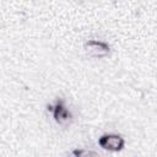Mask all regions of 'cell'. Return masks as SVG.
Here are the masks:
<instances>
[{
    "label": "cell",
    "instance_id": "3957f363",
    "mask_svg": "<svg viewBox=\"0 0 157 157\" xmlns=\"http://www.w3.org/2000/svg\"><path fill=\"white\" fill-rule=\"evenodd\" d=\"M53 117L56 123L59 124H65L69 120H71V113L66 109L64 102L61 99H58L55 104L53 105Z\"/></svg>",
    "mask_w": 157,
    "mask_h": 157
},
{
    "label": "cell",
    "instance_id": "277c9868",
    "mask_svg": "<svg viewBox=\"0 0 157 157\" xmlns=\"http://www.w3.org/2000/svg\"><path fill=\"white\" fill-rule=\"evenodd\" d=\"M71 153L74 156H77V157H82V156H96L97 155V152L88 151V150H74Z\"/></svg>",
    "mask_w": 157,
    "mask_h": 157
},
{
    "label": "cell",
    "instance_id": "6da1fadb",
    "mask_svg": "<svg viewBox=\"0 0 157 157\" xmlns=\"http://www.w3.org/2000/svg\"><path fill=\"white\" fill-rule=\"evenodd\" d=\"M98 144L102 148L108 151H120L125 146V140L121 135L118 134H104L99 137Z\"/></svg>",
    "mask_w": 157,
    "mask_h": 157
},
{
    "label": "cell",
    "instance_id": "7a4b0ae2",
    "mask_svg": "<svg viewBox=\"0 0 157 157\" xmlns=\"http://www.w3.org/2000/svg\"><path fill=\"white\" fill-rule=\"evenodd\" d=\"M85 52L92 58H103L109 54L110 47L108 43L103 40L90 39L88 42L85 43Z\"/></svg>",
    "mask_w": 157,
    "mask_h": 157
}]
</instances>
